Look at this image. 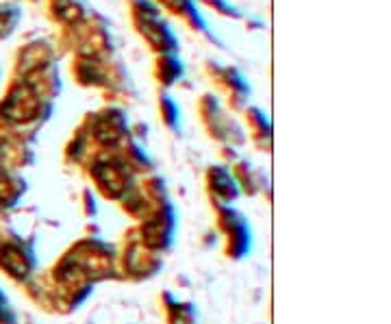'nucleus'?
Listing matches in <instances>:
<instances>
[{"label": "nucleus", "mask_w": 391, "mask_h": 324, "mask_svg": "<svg viewBox=\"0 0 391 324\" xmlns=\"http://www.w3.org/2000/svg\"><path fill=\"white\" fill-rule=\"evenodd\" d=\"M157 74L165 85H170L174 83V78L183 74V65H180V61L174 55H161L157 59Z\"/></svg>", "instance_id": "obj_4"}, {"label": "nucleus", "mask_w": 391, "mask_h": 324, "mask_svg": "<svg viewBox=\"0 0 391 324\" xmlns=\"http://www.w3.org/2000/svg\"><path fill=\"white\" fill-rule=\"evenodd\" d=\"M20 20V9L16 5H0V39L7 37Z\"/></svg>", "instance_id": "obj_5"}, {"label": "nucleus", "mask_w": 391, "mask_h": 324, "mask_svg": "<svg viewBox=\"0 0 391 324\" xmlns=\"http://www.w3.org/2000/svg\"><path fill=\"white\" fill-rule=\"evenodd\" d=\"M48 9H50L52 20H57L59 24H67V26L81 24L87 16V7L83 0H50Z\"/></svg>", "instance_id": "obj_2"}, {"label": "nucleus", "mask_w": 391, "mask_h": 324, "mask_svg": "<svg viewBox=\"0 0 391 324\" xmlns=\"http://www.w3.org/2000/svg\"><path fill=\"white\" fill-rule=\"evenodd\" d=\"M131 5V16L137 33L142 35L150 48L163 55H172L178 48V39L174 37L172 29L167 22L161 18L157 5H152L150 0H129Z\"/></svg>", "instance_id": "obj_1"}, {"label": "nucleus", "mask_w": 391, "mask_h": 324, "mask_svg": "<svg viewBox=\"0 0 391 324\" xmlns=\"http://www.w3.org/2000/svg\"><path fill=\"white\" fill-rule=\"evenodd\" d=\"M159 5L165 7L170 13H174V16H178L183 22H187L193 31L207 33V22L202 20L200 11L196 9L193 0H159Z\"/></svg>", "instance_id": "obj_3"}, {"label": "nucleus", "mask_w": 391, "mask_h": 324, "mask_svg": "<svg viewBox=\"0 0 391 324\" xmlns=\"http://www.w3.org/2000/svg\"><path fill=\"white\" fill-rule=\"evenodd\" d=\"M204 3H207L209 7L218 9L220 13H224V16H231V18H240V13H237V9H235V7H231V5H226L224 0H204Z\"/></svg>", "instance_id": "obj_6"}]
</instances>
